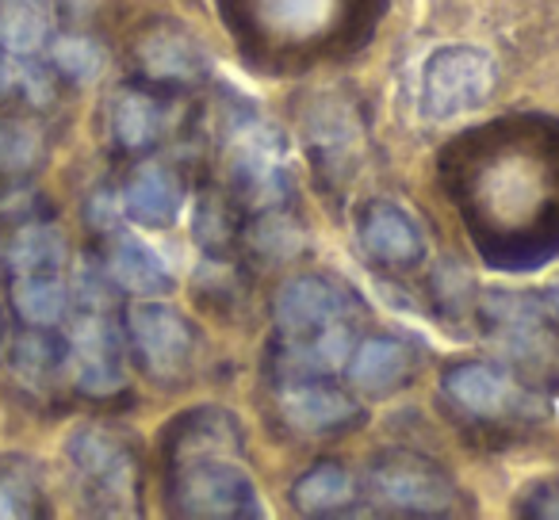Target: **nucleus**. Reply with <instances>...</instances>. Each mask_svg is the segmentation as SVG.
Returning a JSON list of instances; mask_svg holds the SVG:
<instances>
[{
  "label": "nucleus",
  "mask_w": 559,
  "mask_h": 520,
  "mask_svg": "<svg viewBox=\"0 0 559 520\" xmlns=\"http://www.w3.org/2000/svg\"><path fill=\"white\" fill-rule=\"evenodd\" d=\"M169 494L185 517L207 520H253L261 517V494L238 463L215 451H177Z\"/></svg>",
  "instance_id": "nucleus-1"
},
{
  "label": "nucleus",
  "mask_w": 559,
  "mask_h": 520,
  "mask_svg": "<svg viewBox=\"0 0 559 520\" xmlns=\"http://www.w3.org/2000/svg\"><path fill=\"white\" fill-rule=\"evenodd\" d=\"M226 165L234 184L261 207L288 195V142L257 111H234L226 119Z\"/></svg>",
  "instance_id": "nucleus-2"
},
{
  "label": "nucleus",
  "mask_w": 559,
  "mask_h": 520,
  "mask_svg": "<svg viewBox=\"0 0 559 520\" xmlns=\"http://www.w3.org/2000/svg\"><path fill=\"white\" fill-rule=\"evenodd\" d=\"M495 88V62L475 47H444L426 62L421 104L429 119H456L479 108Z\"/></svg>",
  "instance_id": "nucleus-3"
},
{
  "label": "nucleus",
  "mask_w": 559,
  "mask_h": 520,
  "mask_svg": "<svg viewBox=\"0 0 559 520\" xmlns=\"http://www.w3.org/2000/svg\"><path fill=\"white\" fill-rule=\"evenodd\" d=\"M483 314H487L495 341L506 349V356H513L525 367H540L556 356L559 337L544 299L533 295H510V291H495L483 299Z\"/></svg>",
  "instance_id": "nucleus-4"
},
{
  "label": "nucleus",
  "mask_w": 559,
  "mask_h": 520,
  "mask_svg": "<svg viewBox=\"0 0 559 520\" xmlns=\"http://www.w3.org/2000/svg\"><path fill=\"white\" fill-rule=\"evenodd\" d=\"M73 379L85 395H111L123 387V341H119L116 322L104 314V306H85L73 318L70 352Z\"/></svg>",
  "instance_id": "nucleus-5"
},
{
  "label": "nucleus",
  "mask_w": 559,
  "mask_h": 520,
  "mask_svg": "<svg viewBox=\"0 0 559 520\" xmlns=\"http://www.w3.org/2000/svg\"><path fill=\"white\" fill-rule=\"evenodd\" d=\"M127 334H131V344L139 352V360L146 364V372H154L157 379H173L188 367L192 360V326L185 322V314L169 303H146L131 306L127 314Z\"/></svg>",
  "instance_id": "nucleus-6"
},
{
  "label": "nucleus",
  "mask_w": 559,
  "mask_h": 520,
  "mask_svg": "<svg viewBox=\"0 0 559 520\" xmlns=\"http://www.w3.org/2000/svg\"><path fill=\"white\" fill-rule=\"evenodd\" d=\"M372 486L391 509L414 512V517H444L456 505V489L452 482L437 471L433 463H421V459H383L372 471Z\"/></svg>",
  "instance_id": "nucleus-7"
},
{
  "label": "nucleus",
  "mask_w": 559,
  "mask_h": 520,
  "mask_svg": "<svg viewBox=\"0 0 559 520\" xmlns=\"http://www.w3.org/2000/svg\"><path fill=\"white\" fill-rule=\"evenodd\" d=\"M70 459L85 479L96 501H131L134 497V459L123 440L88 425L70 436Z\"/></svg>",
  "instance_id": "nucleus-8"
},
{
  "label": "nucleus",
  "mask_w": 559,
  "mask_h": 520,
  "mask_svg": "<svg viewBox=\"0 0 559 520\" xmlns=\"http://www.w3.org/2000/svg\"><path fill=\"white\" fill-rule=\"evenodd\" d=\"M345 299L337 295L334 283L319 280V276H296L280 288L272 314L284 337H307L314 329H326L334 322H342Z\"/></svg>",
  "instance_id": "nucleus-9"
},
{
  "label": "nucleus",
  "mask_w": 559,
  "mask_h": 520,
  "mask_svg": "<svg viewBox=\"0 0 559 520\" xmlns=\"http://www.w3.org/2000/svg\"><path fill=\"white\" fill-rule=\"evenodd\" d=\"M119 203H123V215L134 218L139 226L165 230V226L177 222L180 203H185V184L169 165H139L123 184Z\"/></svg>",
  "instance_id": "nucleus-10"
},
{
  "label": "nucleus",
  "mask_w": 559,
  "mask_h": 520,
  "mask_svg": "<svg viewBox=\"0 0 559 520\" xmlns=\"http://www.w3.org/2000/svg\"><path fill=\"white\" fill-rule=\"evenodd\" d=\"M360 245L383 265H414L426 253L418 222L395 203H368L360 215Z\"/></svg>",
  "instance_id": "nucleus-11"
},
{
  "label": "nucleus",
  "mask_w": 559,
  "mask_h": 520,
  "mask_svg": "<svg viewBox=\"0 0 559 520\" xmlns=\"http://www.w3.org/2000/svg\"><path fill=\"white\" fill-rule=\"evenodd\" d=\"M444 395L475 418H502L518 402V387L495 364H456L444 372Z\"/></svg>",
  "instance_id": "nucleus-12"
},
{
  "label": "nucleus",
  "mask_w": 559,
  "mask_h": 520,
  "mask_svg": "<svg viewBox=\"0 0 559 520\" xmlns=\"http://www.w3.org/2000/svg\"><path fill=\"white\" fill-rule=\"evenodd\" d=\"M104 273L116 288L131 291V295H165L173 288V276L157 249H150L134 233H116L104 256Z\"/></svg>",
  "instance_id": "nucleus-13"
},
{
  "label": "nucleus",
  "mask_w": 559,
  "mask_h": 520,
  "mask_svg": "<svg viewBox=\"0 0 559 520\" xmlns=\"http://www.w3.org/2000/svg\"><path fill=\"white\" fill-rule=\"evenodd\" d=\"M139 65L150 73L154 81H169V85H185L195 81L203 73V50L180 27H154V32L142 35L139 43Z\"/></svg>",
  "instance_id": "nucleus-14"
},
{
  "label": "nucleus",
  "mask_w": 559,
  "mask_h": 520,
  "mask_svg": "<svg viewBox=\"0 0 559 520\" xmlns=\"http://www.w3.org/2000/svg\"><path fill=\"white\" fill-rule=\"evenodd\" d=\"M284 418L304 433H330V428L349 425L357 418V406L349 402V395L326 383H296L284 395Z\"/></svg>",
  "instance_id": "nucleus-15"
},
{
  "label": "nucleus",
  "mask_w": 559,
  "mask_h": 520,
  "mask_svg": "<svg viewBox=\"0 0 559 520\" xmlns=\"http://www.w3.org/2000/svg\"><path fill=\"white\" fill-rule=\"evenodd\" d=\"M411 367V352L395 337H368L353 349L349 356V379L353 387L368 390V395H391L399 383L406 379Z\"/></svg>",
  "instance_id": "nucleus-16"
},
{
  "label": "nucleus",
  "mask_w": 559,
  "mask_h": 520,
  "mask_svg": "<svg viewBox=\"0 0 559 520\" xmlns=\"http://www.w3.org/2000/svg\"><path fill=\"white\" fill-rule=\"evenodd\" d=\"M349 329L342 322L326 329H314L307 337H288V349H284V367H288L296 379H314V375H330L337 367L349 364Z\"/></svg>",
  "instance_id": "nucleus-17"
},
{
  "label": "nucleus",
  "mask_w": 559,
  "mask_h": 520,
  "mask_svg": "<svg viewBox=\"0 0 559 520\" xmlns=\"http://www.w3.org/2000/svg\"><path fill=\"white\" fill-rule=\"evenodd\" d=\"M4 265H9L12 276L62 273L66 238L50 222H24L4 245Z\"/></svg>",
  "instance_id": "nucleus-18"
},
{
  "label": "nucleus",
  "mask_w": 559,
  "mask_h": 520,
  "mask_svg": "<svg viewBox=\"0 0 559 520\" xmlns=\"http://www.w3.org/2000/svg\"><path fill=\"white\" fill-rule=\"evenodd\" d=\"M12 306L27 326L50 329L70 311V288L58 273H35V276H12Z\"/></svg>",
  "instance_id": "nucleus-19"
},
{
  "label": "nucleus",
  "mask_w": 559,
  "mask_h": 520,
  "mask_svg": "<svg viewBox=\"0 0 559 520\" xmlns=\"http://www.w3.org/2000/svg\"><path fill=\"white\" fill-rule=\"evenodd\" d=\"M162 126H165V116H162V104L154 96L139 93V88H127V93L116 96L111 104V134L123 149L131 154H142L150 149L157 138H162Z\"/></svg>",
  "instance_id": "nucleus-20"
},
{
  "label": "nucleus",
  "mask_w": 559,
  "mask_h": 520,
  "mask_svg": "<svg viewBox=\"0 0 559 520\" xmlns=\"http://www.w3.org/2000/svg\"><path fill=\"white\" fill-rule=\"evenodd\" d=\"M47 43L50 20L39 0H0V47L16 58H32Z\"/></svg>",
  "instance_id": "nucleus-21"
},
{
  "label": "nucleus",
  "mask_w": 559,
  "mask_h": 520,
  "mask_svg": "<svg viewBox=\"0 0 559 520\" xmlns=\"http://www.w3.org/2000/svg\"><path fill=\"white\" fill-rule=\"evenodd\" d=\"M292 501H296L299 512H311V517H326V512H337L353 501V479L345 467L337 463H319L296 482L292 489Z\"/></svg>",
  "instance_id": "nucleus-22"
},
{
  "label": "nucleus",
  "mask_w": 559,
  "mask_h": 520,
  "mask_svg": "<svg viewBox=\"0 0 559 520\" xmlns=\"http://www.w3.org/2000/svg\"><path fill=\"white\" fill-rule=\"evenodd\" d=\"M47 161V138L27 119H0V177H27Z\"/></svg>",
  "instance_id": "nucleus-23"
},
{
  "label": "nucleus",
  "mask_w": 559,
  "mask_h": 520,
  "mask_svg": "<svg viewBox=\"0 0 559 520\" xmlns=\"http://www.w3.org/2000/svg\"><path fill=\"white\" fill-rule=\"evenodd\" d=\"M50 65H55L66 81L88 85V81L100 77L104 50H100V43L88 39V35H58V39H50Z\"/></svg>",
  "instance_id": "nucleus-24"
},
{
  "label": "nucleus",
  "mask_w": 559,
  "mask_h": 520,
  "mask_svg": "<svg viewBox=\"0 0 559 520\" xmlns=\"http://www.w3.org/2000/svg\"><path fill=\"white\" fill-rule=\"evenodd\" d=\"M12 360H16L20 375H32V379H39V375H50L58 364H62V344H58L55 337L47 334V329L32 326L16 341V352H12Z\"/></svg>",
  "instance_id": "nucleus-25"
},
{
  "label": "nucleus",
  "mask_w": 559,
  "mask_h": 520,
  "mask_svg": "<svg viewBox=\"0 0 559 520\" xmlns=\"http://www.w3.org/2000/svg\"><path fill=\"white\" fill-rule=\"evenodd\" d=\"M39 512V486L27 471H0V517H35Z\"/></svg>",
  "instance_id": "nucleus-26"
},
{
  "label": "nucleus",
  "mask_w": 559,
  "mask_h": 520,
  "mask_svg": "<svg viewBox=\"0 0 559 520\" xmlns=\"http://www.w3.org/2000/svg\"><path fill=\"white\" fill-rule=\"evenodd\" d=\"M226 215L218 210V203L215 199H207L200 207V215H195V238L203 241L207 249H218L226 241Z\"/></svg>",
  "instance_id": "nucleus-27"
},
{
  "label": "nucleus",
  "mask_w": 559,
  "mask_h": 520,
  "mask_svg": "<svg viewBox=\"0 0 559 520\" xmlns=\"http://www.w3.org/2000/svg\"><path fill=\"white\" fill-rule=\"evenodd\" d=\"M20 88V58L0 47V100H9Z\"/></svg>",
  "instance_id": "nucleus-28"
},
{
  "label": "nucleus",
  "mask_w": 559,
  "mask_h": 520,
  "mask_svg": "<svg viewBox=\"0 0 559 520\" xmlns=\"http://www.w3.org/2000/svg\"><path fill=\"white\" fill-rule=\"evenodd\" d=\"M0 349H4V318H0Z\"/></svg>",
  "instance_id": "nucleus-29"
}]
</instances>
